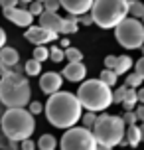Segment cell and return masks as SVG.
Listing matches in <instances>:
<instances>
[{
  "label": "cell",
  "mask_w": 144,
  "mask_h": 150,
  "mask_svg": "<svg viewBox=\"0 0 144 150\" xmlns=\"http://www.w3.org/2000/svg\"><path fill=\"white\" fill-rule=\"evenodd\" d=\"M81 103L77 95L69 93V91H55L49 95L44 112L46 119L52 122V127L55 128H69L77 125L81 119Z\"/></svg>",
  "instance_id": "1"
},
{
  "label": "cell",
  "mask_w": 144,
  "mask_h": 150,
  "mask_svg": "<svg viewBox=\"0 0 144 150\" xmlns=\"http://www.w3.org/2000/svg\"><path fill=\"white\" fill-rule=\"evenodd\" d=\"M36 128V120L30 111L24 107H8V111L0 117V130L6 134L8 140L20 142L24 138H30Z\"/></svg>",
  "instance_id": "2"
},
{
  "label": "cell",
  "mask_w": 144,
  "mask_h": 150,
  "mask_svg": "<svg viewBox=\"0 0 144 150\" xmlns=\"http://www.w3.org/2000/svg\"><path fill=\"white\" fill-rule=\"evenodd\" d=\"M124 120L122 117H114V115H99L95 119V125L91 127V132L95 136V142H97V148L109 150L114 148L116 144H121V140L124 138Z\"/></svg>",
  "instance_id": "3"
},
{
  "label": "cell",
  "mask_w": 144,
  "mask_h": 150,
  "mask_svg": "<svg viewBox=\"0 0 144 150\" xmlns=\"http://www.w3.org/2000/svg\"><path fill=\"white\" fill-rule=\"evenodd\" d=\"M30 95V81L22 73L8 71L0 75V101L4 107H26Z\"/></svg>",
  "instance_id": "4"
},
{
  "label": "cell",
  "mask_w": 144,
  "mask_h": 150,
  "mask_svg": "<svg viewBox=\"0 0 144 150\" xmlns=\"http://www.w3.org/2000/svg\"><path fill=\"white\" fill-rule=\"evenodd\" d=\"M77 99H79L81 107L87 111H107L113 105V91L101 79H87L79 85Z\"/></svg>",
  "instance_id": "5"
},
{
  "label": "cell",
  "mask_w": 144,
  "mask_h": 150,
  "mask_svg": "<svg viewBox=\"0 0 144 150\" xmlns=\"http://www.w3.org/2000/svg\"><path fill=\"white\" fill-rule=\"evenodd\" d=\"M89 12H91L93 24H97L99 28L111 30L122 18L128 16V0H93Z\"/></svg>",
  "instance_id": "6"
},
{
  "label": "cell",
  "mask_w": 144,
  "mask_h": 150,
  "mask_svg": "<svg viewBox=\"0 0 144 150\" xmlns=\"http://www.w3.org/2000/svg\"><path fill=\"white\" fill-rule=\"evenodd\" d=\"M114 38L124 50H138L144 44V24L140 18H122L114 26Z\"/></svg>",
  "instance_id": "7"
},
{
  "label": "cell",
  "mask_w": 144,
  "mask_h": 150,
  "mask_svg": "<svg viewBox=\"0 0 144 150\" xmlns=\"http://www.w3.org/2000/svg\"><path fill=\"white\" fill-rule=\"evenodd\" d=\"M59 146L63 150H95L97 142H95V136H93L91 128L85 127H69L65 130V134L61 136Z\"/></svg>",
  "instance_id": "8"
},
{
  "label": "cell",
  "mask_w": 144,
  "mask_h": 150,
  "mask_svg": "<svg viewBox=\"0 0 144 150\" xmlns=\"http://www.w3.org/2000/svg\"><path fill=\"white\" fill-rule=\"evenodd\" d=\"M24 38L28 40V42H32L34 45H40V44H52V42H55L57 38H59V34L57 32H52V30H46V28H42V26H28V30L24 32Z\"/></svg>",
  "instance_id": "9"
},
{
  "label": "cell",
  "mask_w": 144,
  "mask_h": 150,
  "mask_svg": "<svg viewBox=\"0 0 144 150\" xmlns=\"http://www.w3.org/2000/svg\"><path fill=\"white\" fill-rule=\"evenodd\" d=\"M2 12H4V18H8L12 24L20 26V28H28V26L34 22V16H32L30 10H26V8L12 6V8H2Z\"/></svg>",
  "instance_id": "10"
},
{
  "label": "cell",
  "mask_w": 144,
  "mask_h": 150,
  "mask_svg": "<svg viewBox=\"0 0 144 150\" xmlns=\"http://www.w3.org/2000/svg\"><path fill=\"white\" fill-rule=\"evenodd\" d=\"M61 85H63V75L61 73L47 71V73H44L42 79H40V89L44 91L46 95H52V93H55V91H59Z\"/></svg>",
  "instance_id": "11"
},
{
  "label": "cell",
  "mask_w": 144,
  "mask_h": 150,
  "mask_svg": "<svg viewBox=\"0 0 144 150\" xmlns=\"http://www.w3.org/2000/svg\"><path fill=\"white\" fill-rule=\"evenodd\" d=\"M61 24H63V18H61L57 12L42 10V14H40V26H42V28L61 34Z\"/></svg>",
  "instance_id": "12"
},
{
  "label": "cell",
  "mask_w": 144,
  "mask_h": 150,
  "mask_svg": "<svg viewBox=\"0 0 144 150\" xmlns=\"http://www.w3.org/2000/svg\"><path fill=\"white\" fill-rule=\"evenodd\" d=\"M61 75L67 79V81H83L85 75H87V67H85L81 61H69L67 65H65V69L61 71Z\"/></svg>",
  "instance_id": "13"
},
{
  "label": "cell",
  "mask_w": 144,
  "mask_h": 150,
  "mask_svg": "<svg viewBox=\"0 0 144 150\" xmlns=\"http://www.w3.org/2000/svg\"><path fill=\"white\" fill-rule=\"evenodd\" d=\"M91 4H93V0H59V6L65 8L67 14H75V16L89 12Z\"/></svg>",
  "instance_id": "14"
},
{
  "label": "cell",
  "mask_w": 144,
  "mask_h": 150,
  "mask_svg": "<svg viewBox=\"0 0 144 150\" xmlns=\"http://www.w3.org/2000/svg\"><path fill=\"white\" fill-rule=\"evenodd\" d=\"M20 61V55L16 52L14 47H6V45H2L0 47V63H2V67H4V73L10 71V67Z\"/></svg>",
  "instance_id": "15"
},
{
  "label": "cell",
  "mask_w": 144,
  "mask_h": 150,
  "mask_svg": "<svg viewBox=\"0 0 144 150\" xmlns=\"http://www.w3.org/2000/svg\"><path fill=\"white\" fill-rule=\"evenodd\" d=\"M126 144H130L132 148H136L138 144H140V140H142V134H140V128L136 127V122L134 125H126V128H124V138H122Z\"/></svg>",
  "instance_id": "16"
},
{
  "label": "cell",
  "mask_w": 144,
  "mask_h": 150,
  "mask_svg": "<svg viewBox=\"0 0 144 150\" xmlns=\"http://www.w3.org/2000/svg\"><path fill=\"white\" fill-rule=\"evenodd\" d=\"M132 63H134V61L130 59L128 55H116V63H114L113 71L116 75H124V73H128V71H130Z\"/></svg>",
  "instance_id": "17"
},
{
  "label": "cell",
  "mask_w": 144,
  "mask_h": 150,
  "mask_svg": "<svg viewBox=\"0 0 144 150\" xmlns=\"http://www.w3.org/2000/svg\"><path fill=\"white\" fill-rule=\"evenodd\" d=\"M122 107H124V111H128V109H134V105L138 103L136 99V89L134 87H126V91H124V97H122Z\"/></svg>",
  "instance_id": "18"
},
{
  "label": "cell",
  "mask_w": 144,
  "mask_h": 150,
  "mask_svg": "<svg viewBox=\"0 0 144 150\" xmlns=\"http://www.w3.org/2000/svg\"><path fill=\"white\" fill-rule=\"evenodd\" d=\"M79 30V22H77L75 14H69L67 18H63V24H61V32L63 34H75Z\"/></svg>",
  "instance_id": "19"
},
{
  "label": "cell",
  "mask_w": 144,
  "mask_h": 150,
  "mask_svg": "<svg viewBox=\"0 0 144 150\" xmlns=\"http://www.w3.org/2000/svg\"><path fill=\"white\" fill-rule=\"evenodd\" d=\"M57 146V140H55V136L53 134H42L38 140V148L40 150H53Z\"/></svg>",
  "instance_id": "20"
},
{
  "label": "cell",
  "mask_w": 144,
  "mask_h": 150,
  "mask_svg": "<svg viewBox=\"0 0 144 150\" xmlns=\"http://www.w3.org/2000/svg\"><path fill=\"white\" fill-rule=\"evenodd\" d=\"M128 14L132 18H142L144 16V2H140V0H128Z\"/></svg>",
  "instance_id": "21"
},
{
  "label": "cell",
  "mask_w": 144,
  "mask_h": 150,
  "mask_svg": "<svg viewBox=\"0 0 144 150\" xmlns=\"http://www.w3.org/2000/svg\"><path fill=\"white\" fill-rule=\"evenodd\" d=\"M99 79L105 83V85H109V87H114V83H116V79H119V75L114 73L113 69H103L101 71V75H99Z\"/></svg>",
  "instance_id": "22"
},
{
  "label": "cell",
  "mask_w": 144,
  "mask_h": 150,
  "mask_svg": "<svg viewBox=\"0 0 144 150\" xmlns=\"http://www.w3.org/2000/svg\"><path fill=\"white\" fill-rule=\"evenodd\" d=\"M24 71H26L28 75H32V77L40 75V73H42V61H38V59H34V57H32L30 61H26V65H24Z\"/></svg>",
  "instance_id": "23"
},
{
  "label": "cell",
  "mask_w": 144,
  "mask_h": 150,
  "mask_svg": "<svg viewBox=\"0 0 144 150\" xmlns=\"http://www.w3.org/2000/svg\"><path fill=\"white\" fill-rule=\"evenodd\" d=\"M124 85H126V87H134V89H138V87L142 85V77H140L136 71H134V73H128L126 77H124Z\"/></svg>",
  "instance_id": "24"
},
{
  "label": "cell",
  "mask_w": 144,
  "mask_h": 150,
  "mask_svg": "<svg viewBox=\"0 0 144 150\" xmlns=\"http://www.w3.org/2000/svg\"><path fill=\"white\" fill-rule=\"evenodd\" d=\"M63 55H65L69 61H83V53L79 52L77 47H71V45H67V47L63 50Z\"/></svg>",
  "instance_id": "25"
},
{
  "label": "cell",
  "mask_w": 144,
  "mask_h": 150,
  "mask_svg": "<svg viewBox=\"0 0 144 150\" xmlns=\"http://www.w3.org/2000/svg\"><path fill=\"white\" fill-rule=\"evenodd\" d=\"M47 50H49V53H47V59L55 61V63H59V61L65 59V55H63V50H61V45H59V47H47Z\"/></svg>",
  "instance_id": "26"
},
{
  "label": "cell",
  "mask_w": 144,
  "mask_h": 150,
  "mask_svg": "<svg viewBox=\"0 0 144 150\" xmlns=\"http://www.w3.org/2000/svg\"><path fill=\"white\" fill-rule=\"evenodd\" d=\"M47 53H49V50L46 47V44H40L38 47H34V59L46 61L47 59Z\"/></svg>",
  "instance_id": "27"
},
{
  "label": "cell",
  "mask_w": 144,
  "mask_h": 150,
  "mask_svg": "<svg viewBox=\"0 0 144 150\" xmlns=\"http://www.w3.org/2000/svg\"><path fill=\"white\" fill-rule=\"evenodd\" d=\"M95 119H97V112L87 111L85 115L81 112V119H79V120H83V127H85V128H91L93 125H95Z\"/></svg>",
  "instance_id": "28"
},
{
  "label": "cell",
  "mask_w": 144,
  "mask_h": 150,
  "mask_svg": "<svg viewBox=\"0 0 144 150\" xmlns=\"http://www.w3.org/2000/svg\"><path fill=\"white\" fill-rule=\"evenodd\" d=\"M28 4H30V8H28V10H30L32 16H40V14H42V10H44V4H42V2L32 0V2H28Z\"/></svg>",
  "instance_id": "29"
},
{
  "label": "cell",
  "mask_w": 144,
  "mask_h": 150,
  "mask_svg": "<svg viewBox=\"0 0 144 150\" xmlns=\"http://www.w3.org/2000/svg\"><path fill=\"white\" fill-rule=\"evenodd\" d=\"M44 10H49V12H57L59 10V0H44Z\"/></svg>",
  "instance_id": "30"
},
{
  "label": "cell",
  "mask_w": 144,
  "mask_h": 150,
  "mask_svg": "<svg viewBox=\"0 0 144 150\" xmlns=\"http://www.w3.org/2000/svg\"><path fill=\"white\" fill-rule=\"evenodd\" d=\"M122 120H124V125H134L136 122V112L132 111V109H128V111H124V115H122Z\"/></svg>",
  "instance_id": "31"
},
{
  "label": "cell",
  "mask_w": 144,
  "mask_h": 150,
  "mask_svg": "<svg viewBox=\"0 0 144 150\" xmlns=\"http://www.w3.org/2000/svg\"><path fill=\"white\" fill-rule=\"evenodd\" d=\"M124 91H126V85H121V87H116L113 93V103H121L122 97H124Z\"/></svg>",
  "instance_id": "32"
},
{
  "label": "cell",
  "mask_w": 144,
  "mask_h": 150,
  "mask_svg": "<svg viewBox=\"0 0 144 150\" xmlns=\"http://www.w3.org/2000/svg\"><path fill=\"white\" fill-rule=\"evenodd\" d=\"M0 148H16V142L14 140H8L2 130H0Z\"/></svg>",
  "instance_id": "33"
},
{
  "label": "cell",
  "mask_w": 144,
  "mask_h": 150,
  "mask_svg": "<svg viewBox=\"0 0 144 150\" xmlns=\"http://www.w3.org/2000/svg\"><path fill=\"white\" fill-rule=\"evenodd\" d=\"M77 22L83 24V26H91V24H93V18H91V14H87V12H85V14H79V16H77Z\"/></svg>",
  "instance_id": "34"
},
{
  "label": "cell",
  "mask_w": 144,
  "mask_h": 150,
  "mask_svg": "<svg viewBox=\"0 0 144 150\" xmlns=\"http://www.w3.org/2000/svg\"><path fill=\"white\" fill-rule=\"evenodd\" d=\"M28 105H30V109H28V111H30L32 115H40V112L44 111L42 103H38V101H36V103H28Z\"/></svg>",
  "instance_id": "35"
},
{
  "label": "cell",
  "mask_w": 144,
  "mask_h": 150,
  "mask_svg": "<svg viewBox=\"0 0 144 150\" xmlns=\"http://www.w3.org/2000/svg\"><path fill=\"white\" fill-rule=\"evenodd\" d=\"M134 67H136V73L142 77V81H144V55L136 61V63H134Z\"/></svg>",
  "instance_id": "36"
},
{
  "label": "cell",
  "mask_w": 144,
  "mask_h": 150,
  "mask_svg": "<svg viewBox=\"0 0 144 150\" xmlns=\"http://www.w3.org/2000/svg\"><path fill=\"white\" fill-rule=\"evenodd\" d=\"M114 63H116V55H107L105 57V67L107 69H114Z\"/></svg>",
  "instance_id": "37"
},
{
  "label": "cell",
  "mask_w": 144,
  "mask_h": 150,
  "mask_svg": "<svg viewBox=\"0 0 144 150\" xmlns=\"http://www.w3.org/2000/svg\"><path fill=\"white\" fill-rule=\"evenodd\" d=\"M20 146H22L24 150H34L36 148V142H32L30 138H24V140H20Z\"/></svg>",
  "instance_id": "38"
},
{
  "label": "cell",
  "mask_w": 144,
  "mask_h": 150,
  "mask_svg": "<svg viewBox=\"0 0 144 150\" xmlns=\"http://www.w3.org/2000/svg\"><path fill=\"white\" fill-rule=\"evenodd\" d=\"M20 0H0V6L2 8H12V6H18Z\"/></svg>",
  "instance_id": "39"
},
{
  "label": "cell",
  "mask_w": 144,
  "mask_h": 150,
  "mask_svg": "<svg viewBox=\"0 0 144 150\" xmlns=\"http://www.w3.org/2000/svg\"><path fill=\"white\" fill-rule=\"evenodd\" d=\"M134 112H136V119L140 120V122H144V103H140V107H138Z\"/></svg>",
  "instance_id": "40"
},
{
  "label": "cell",
  "mask_w": 144,
  "mask_h": 150,
  "mask_svg": "<svg viewBox=\"0 0 144 150\" xmlns=\"http://www.w3.org/2000/svg\"><path fill=\"white\" fill-rule=\"evenodd\" d=\"M136 99H138V103H144V87L136 89Z\"/></svg>",
  "instance_id": "41"
},
{
  "label": "cell",
  "mask_w": 144,
  "mask_h": 150,
  "mask_svg": "<svg viewBox=\"0 0 144 150\" xmlns=\"http://www.w3.org/2000/svg\"><path fill=\"white\" fill-rule=\"evenodd\" d=\"M2 45H6V32L0 28V47H2Z\"/></svg>",
  "instance_id": "42"
},
{
  "label": "cell",
  "mask_w": 144,
  "mask_h": 150,
  "mask_svg": "<svg viewBox=\"0 0 144 150\" xmlns=\"http://www.w3.org/2000/svg\"><path fill=\"white\" fill-rule=\"evenodd\" d=\"M67 45H71L69 44V38H63V40H61V47H67Z\"/></svg>",
  "instance_id": "43"
},
{
  "label": "cell",
  "mask_w": 144,
  "mask_h": 150,
  "mask_svg": "<svg viewBox=\"0 0 144 150\" xmlns=\"http://www.w3.org/2000/svg\"><path fill=\"white\" fill-rule=\"evenodd\" d=\"M138 128H140V134H142V138H144V122H142V125H140Z\"/></svg>",
  "instance_id": "44"
},
{
  "label": "cell",
  "mask_w": 144,
  "mask_h": 150,
  "mask_svg": "<svg viewBox=\"0 0 144 150\" xmlns=\"http://www.w3.org/2000/svg\"><path fill=\"white\" fill-rule=\"evenodd\" d=\"M2 112H4V105H2V101H0V117H2Z\"/></svg>",
  "instance_id": "45"
},
{
  "label": "cell",
  "mask_w": 144,
  "mask_h": 150,
  "mask_svg": "<svg viewBox=\"0 0 144 150\" xmlns=\"http://www.w3.org/2000/svg\"><path fill=\"white\" fill-rule=\"evenodd\" d=\"M138 50H140V52H142V55H144V44L140 45V47H138Z\"/></svg>",
  "instance_id": "46"
},
{
  "label": "cell",
  "mask_w": 144,
  "mask_h": 150,
  "mask_svg": "<svg viewBox=\"0 0 144 150\" xmlns=\"http://www.w3.org/2000/svg\"><path fill=\"white\" fill-rule=\"evenodd\" d=\"M4 73V67H2V63H0V75Z\"/></svg>",
  "instance_id": "47"
},
{
  "label": "cell",
  "mask_w": 144,
  "mask_h": 150,
  "mask_svg": "<svg viewBox=\"0 0 144 150\" xmlns=\"http://www.w3.org/2000/svg\"><path fill=\"white\" fill-rule=\"evenodd\" d=\"M20 2H24V4H28V2H32V0H20Z\"/></svg>",
  "instance_id": "48"
},
{
  "label": "cell",
  "mask_w": 144,
  "mask_h": 150,
  "mask_svg": "<svg viewBox=\"0 0 144 150\" xmlns=\"http://www.w3.org/2000/svg\"><path fill=\"white\" fill-rule=\"evenodd\" d=\"M142 24H144V16H142Z\"/></svg>",
  "instance_id": "49"
},
{
  "label": "cell",
  "mask_w": 144,
  "mask_h": 150,
  "mask_svg": "<svg viewBox=\"0 0 144 150\" xmlns=\"http://www.w3.org/2000/svg\"><path fill=\"white\" fill-rule=\"evenodd\" d=\"M38 2H44V0H38Z\"/></svg>",
  "instance_id": "50"
}]
</instances>
